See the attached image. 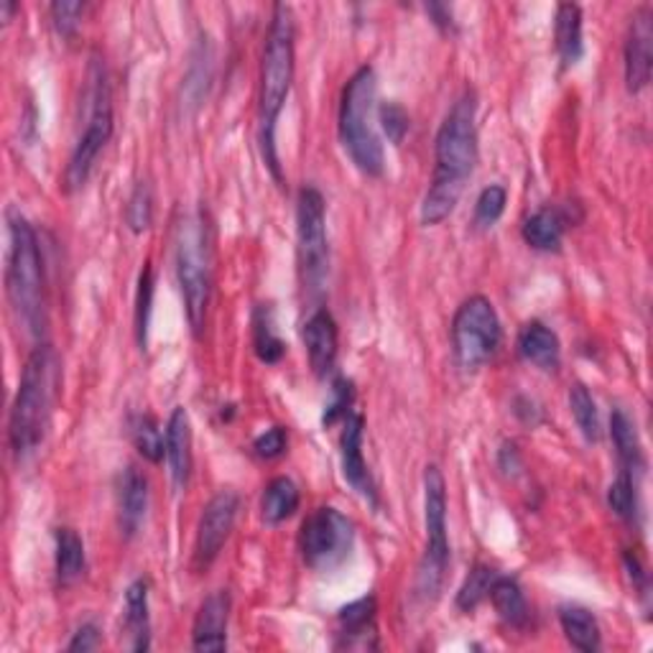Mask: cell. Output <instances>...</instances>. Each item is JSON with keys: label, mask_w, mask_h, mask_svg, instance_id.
I'll return each mask as SVG.
<instances>
[{"label": "cell", "mask_w": 653, "mask_h": 653, "mask_svg": "<svg viewBox=\"0 0 653 653\" xmlns=\"http://www.w3.org/2000/svg\"><path fill=\"white\" fill-rule=\"evenodd\" d=\"M424 524L426 546L416 570V595L424 603L439 597L444 577L449 567V538H447V485L437 465L424 469Z\"/></svg>", "instance_id": "6"}, {"label": "cell", "mask_w": 653, "mask_h": 653, "mask_svg": "<svg viewBox=\"0 0 653 653\" xmlns=\"http://www.w3.org/2000/svg\"><path fill=\"white\" fill-rule=\"evenodd\" d=\"M363 432H365L363 416L347 414L343 437H339V459H343L345 481L350 483L353 491L358 493L363 501H368L370 506H378L376 483H373L370 469L368 465H365V457H363Z\"/></svg>", "instance_id": "14"}, {"label": "cell", "mask_w": 653, "mask_h": 653, "mask_svg": "<svg viewBox=\"0 0 653 653\" xmlns=\"http://www.w3.org/2000/svg\"><path fill=\"white\" fill-rule=\"evenodd\" d=\"M513 412H516V416H518L521 422H524V424H531V426H536L538 419H542V412H538L536 400H531V398H526V396L516 398V408H513Z\"/></svg>", "instance_id": "42"}, {"label": "cell", "mask_w": 653, "mask_h": 653, "mask_svg": "<svg viewBox=\"0 0 653 653\" xmlns=\"http://www.w3.org/2000/svg\"><path fill=\"white\" fill-rule=\"evenodd\" d=\"M376 597H360L345 605L337 615V651H376L378 629H376Z\"/></svg>", "instance_id": "15"}, {"label": "cell", "mask_w": 653, "mask_h": 653, "mask_svg": "<svg viewBox=\"0 0 653 653\" xmlns=\"http://www.w3.org/2000/svg\"><path fill=\"white\" fill-rule=\"evenodd\" d=\"M355 526L353 521L333 506L311 511L299 531V552L309 570L333 572L353 552Z\"/></svg>", "instance_id": "11"}, {"label": "cell", "mask_w": 653, "mask_h": 653, "mask_svg": "<svg viewBox=\"0 0 653 653\" xmlns=\"http://www.w3.org/2000/svg\"><path fill=\"white\" fill-rule=\"evenodd\" d=\"M353 398H355L353 380H347V378H335V380H333V396H329V404H327V408H325V414H321V424H325V426H333L335 422L345 419V416L350 414Z\"/></svg>", "instance_id": "37"}, {"label": "cell", "mask_w": 653, "mask_h": 653, "mask_svg": "<svg viewBox=\"0 0 653 653\" xmlns=\"http://www.w3.org/2000/svg\"><path fill=\"white\" fill-rule=\"evenodd\" d=\"M299 485H296L291 477H274V481L266 485L264 498H260V516H264L268 526H278L284 524L286 518L294 516L296 508H299Z\"/></svg>", "instance_id": "25"}, {"label": "cell", "mask_w": 653, "mask_h": 653, "mask_svg": "<svg viewBox=\"0 0 653 653\" xmlns=\"http://www.w3.org/2000/svg\"><path fill=\"white\" fill-rule=\"evenodd\" d=\"M304 345H307L309 365L319 378H327L335 370L339 353V333L337 321L329 315V309H317L304 325Z\"/></svg>", "instance_id": "17"}, {"label": "cell", "mask_w": 653, "mask_h": 653, "mask_svg": "<svg viewBox=\"0 0 653 653\" xmlns=\"http://www.w3.org/2000/svg\"><path fill=\"white\" fill-rule=\"evenodd\" d=\"M506 205H508L506 189H503L501 185L485 187L475 202V225L477 228L481 230L493 228V225L503 217V212H506Z\"/></svg>", "instance_id": "35"}, {"label": "cell", "mask_w": 653, "mask_h": 653, "mask_svg": "<svg viewBox=\"0 0 653 653\" xmlns=\"http://www.w3.org/2000/svg\"><path fill=\"white\" fill-rule=\"evenodd\" d=\"M503 327L493 301L485 296H469L452 319V350L463 370H477L498 353Z\"/></svg>", "instance_id": "9"}, {"label": "cell", "mask_w": 653, "mask_h": 653, "mask_svg": "<svg viewBox=\"0 0 653 653\" xmlns=\"http://www.w3.org/2000/svg\"><path fill=\"white\" fill-rule=\"evenodd\" d=\"M254 350L258 360L276 365L286 355V343L276 335L274 309L268 304H258L254 311Z\"/></svg>", "instance_id": "29"}, {"label": "cell", "mask_w": 653, "mask_h": 653, "mask_svg": "<svg viewBox=\"0 0 653 653\" xmlns=\"http://www.w3.org/2000/svg\"><path fill=\"white\" fill-rule=\"evenodd\" d=\"M151 304H154V271L151 264H144V271L138 276V291H136V337L141 350H146L148 343V325H151Z\"/></svg>", "instance_id": "34"}, {"label": "cell", "mask_w": 653, "mask_h": 653, "mask_svg": "<svg viewBox=\"0 0 653 653\" xmlns=\"http://www.w3.org/2000/svg\"><path fill=\"white\" fill-rule=\"evenodd\" d=\"M498 580V570H493L491 564H475L473 572L467 574L463 587L457 592V607L459 611H475L483 600L491 595L493 582Z\"/></svg>", "instance_id": "32"}, {"label": "cell", "mask_w": 653, "mask_h": 653, "mask_svg": "<svg viewBox=\"0 0 653 653\" xmlns=\"http://www.w3.org/2000/svg\"><path fill=\"white\" fill-rule=\"evenodd\" d=\"M123 631L130 635L128 649L141 653L151 649V615H148V582L136 580L126 590Z\"/></svg>", "instance_id": "21"}, {"label": "cell", "mask_w": 653, "mask_h": 653, "mask_svg": "<svg viewBox=\"0 0 653 653\" xmlns=\"http://www.w3.org/2000/svg\"><path fill=\"white\" fill-rule=\"evenodd\" d=\"M240 511V495L232 491H220L202 508L195 536V570L205 572L220 556L225 542H228Z\"/></svg>", "instance_id": "12"}, {"label": "cell", "mask_w": 653, "mask_h": 653, "mask_svg": "<svg viewBox=\"0 0 653 653\" xmlns=\"http://www.w3.org/2000/svg\"><path fill=\"white\" fill-rule=\"evenodd\" d=\"M296 243L304 289L319 294L329 274V243L327 205L317 187H304L296 199Z\"/></svg>", "instance_id": "10"}, {"label": "cell", "mask_w": 653, "mask_h": 653, "mask_svg": "<svg viewBox=\"0 0 653 653\" xmlns=\"http://www.w3.org/2000/svg\"><path fill=\"white\" fill-rule=\"evenodd\" d=\"M518 355L534 368L552 373L562 363V343L552 327L544 321H528L518 335Z\"/></svg>", "instance_id": "20"}, {"label": "cell", "mask_w": 653, "mask_h": 653, "mask_svg": "<svg viewBox=\"0 0 653 653\" xmlns=\"http://www.w3.org/2000/svg\"><path fill=\"white\" fill-rule=\"evenodd\" d=\"M607 506L623 521H633L639 513V495H635V475L621 469L613 485L607 487Z\"/></svg>", "instance_id": "33"}, {"label": "cell", "mask_w": 653, "mask_h": 653, "mask_svg": "<svg viewBox=\"0 0 653 653\" xmlns=\"http://www.w3.org/2000/svg\"><path fill=\"white\" fill-rule=\"evenodd\" d=\"M167 459L174 485L187 487L191 475V422L185 406H177L167 424Z\"/></svg>", "instance_id": "19"}, {"label": "cell", "mask_w": 653, "mask_h": 653, "mask_svg": "<svg viewBox=\"0 0 653 653\" xmlns=\"http://www.w3.org/2000/svg\"><path fill=\"white\" fill-rule=\"evenodd\" d=\"M289 447V434H286L284 426H271V429H266L264 434H258L256 442H254V452L258 459H278Z\"/></svg>", "instance_id": "40"}, {"label": "cell", "mask_w": 653, "mask_h": 653, "mask_svg": "<svg viewBox=\"0 0 653 653\" xmlns=\"http://www.w3.org/2000/svg\"><path fill=\"white\" fill-rule=\"evenodd\" d=\"M564 217L560 210L554 207H542L531 217H526L524 228H521V235L534 250H544V254H552V250H560L562 238H564Z\"/></svg>", "instance_id": "24"}, {"label": "cell", "mask_w": 653, "mask_h": 653, "mask_svg": "<svg viewBox=\"0 0 653 653\" xmlns=\"http://www.w3.org/2000/svg\"><path fill=\"white\" fill-rule=\"evenodd\" d=\"M611 437L615 444L617 459H621V469L631 475H639L643 469V449L635 424L623 408H613L611 416Z\"/></svg>", "instance_id": "27"}, {"label": "cell", "mask_w": 653, "mask_h": 653, "mask_svg": "<svg viewBox=\"0 0 653 653\" xmlns=\"http://www.w3.org/2000/svg\"><path fill=\"white\" fill-rule=\"evenodd\" d=\"M560 623L567 641L574 649L595 653L600 651V625L587 607L580 605H564L560 607Z\"/></svg>", "instance_id": "28"}, {"label": "cell", "mask_w": 653, "mask_h": 653, "mask_svg": "<svg viewBox=\"0 0 653 653\" xmlns=\"http://www.w3.org/2000/svg\"><path fill=\"white\" fill-rule=\"evenodd\" d=\"M653 65V11L651 6H641L633 13L625 39V87L639 95L646 90Z\"/></svg>", "instance_id": "13"}, {"label": "cell", "mask_w": 653, "mask_h": 653, "mask_svg": "<svg viewBox=\"0 0 653 653\" xmlns=\"http://www.w3.org/2000/svg\"><path fill=\"white\" fill-rule=\"evenodd\" d=\"M477 98L463 92L444 116L434 141V174L422 202V225H439L455 212L477 164Z\"/></svg>", "instance_id": "1"}, {"label": "cell", "mask_w": 653, "mask_h": 653, "mask_svg": "<svg viewBox=\"0 0 653 653\" xmlns=\"http://www.w3.org/2000/svg\"><path fill=\"white\" fill-rule=\"evenodd\" d=\"M0 11H3V21H11V13L16 11V3H11V0H3V3H0Z\"/></svg>", "instance_id": "44"}, {"label": "cell", "mask_w": 653, "mask_h": 653, "mask_svg": "<svg viewBox=\"0 0 653 653\" xmlns=\"http://www.w3.org/2000/svg\"><path fill=\"white\" fill-rule=\"evenodd\" d=\"M177 281L185 296L187 319L195 337L202 335L210 307L212 271H210V246H207V230L199 217H187L179 225L177 235Z\"/></svg>", "instance_id": "7"}, {"label": "cell", "mask_w": 653, "mask_h": 653, "mask_svg": "<svg viewBox=\"0 0 653 653\" xmlns=\"http://www.w3.org/2000/svg\"><path fill=\"white\" fill-rule=\"evenodd\" d=\"M59 383H62L59 355L49 343H39L23 363L19 390L8 416V447L19 463L37 455L47 439Z\"/></svg>", "instance_id": "2"}, {"label": "cell", "mask_w": 653, "mask_h": 653, "mask_svg": "<svg viewBox=\"0 0 653 653\" xmlns=\"http://www.w3.org/2000/svg\"><path fill=\"white\" fill-rule=\"evenodd\" d=\"M296 26L289 6H274L271 26L266 33L264 62H260V92H258V123H260V151L274 177L281 181V164L276 154V123L291 92L296 67Z\"/></svg>", "instance_id": "4"}, {"label": "cell", "mask_w": 653, "mask_h": 653, "mask_svg": "<svg viewBox=\"0 0 653 653\" xmlns=\"http://www.w3.org/2000/svg\"><path fill=\"white\" fill-rule=\"evenodd\" d=\"M376 98L378 80L370 65H363L347 80L343 98H339V141L355 169L365 177H380L386 169V156H383V144L376 130Z\"/></svg>", "instance_id": "5"}, {"label": "cell", "mask_w": 653, "mask_h": 653, "mask_svg": "<svg viewBox=\"0 0 653 653\" xmlns=\"http://www.w3.org/2000/svg\"><path fill=\"white\" fill-rule=\"evenodd\" d=\"M126 220H128V228L133 232H144V230L151 228L154 195H151V187H148L146 181H138L133 195H130L128 207H126Z\"/></svg>", "instance_id": "36"}, {"label": "cell", "mask_w": 653, "mask_h": 653, "mask_svg": "<svg viewBox=\"0 0 653 653\" xmlns=\"http://www.w3.org/2000/svg\"><path fill=\"white\" fill-rule=\"evenodd\" d=\"M130 439H133L138 455L148 463L159 465L164 455H167V437H164L159 422L148 414H133L130 416Z\"/></svg>", "instance_id": "30"}, {"label": "cell", "mask_w": 653, "mask_h": 653, "mask_svg": "<svg viewBox=\"0 0 653 653\" xmlns=\"http://www.w3.org/2000/svg\"><path fill=\"white\" fill-rule=\"evenodd\" d=\"M230 592L217 590L199 605L195 625H191V649L195 651H225L228 649Z\"/></svg>", "instance_id": "16"}, {"label": "cell", "mask_w": 653, "mask_h": 653, "mask_svg": "<svg viewBox=\"0 0 653 653\" xmlns=\"http://www.w3.org/2000/svg\"><path fill=\"white\" fill-rule=\"evenodd\" d=\"M51 21L57 26V33L65 39H72L80 29V19L85 13V3H69V0H57L51 3Z\"/></svg>", "instance_id": "39"}, {"label": "cell", "mask_w": 653, "mask_h": 653, "mask_svg": "<svg viewBox=\"0 0 653 653\" xmlns=\"http://www.w3.org/2000/svg\"><path fill=\"white\" fill-rule=\"evenodd\" d=\"M426 13L432 16L434 19V23L439 26V29H444V31H449L452 26V13H449V8L447 6H439V3H432V6H426Z\"/></svg>", "instance_id": "43"}, {"label": "cell", "mask_w": 653, "mask_h": 653, "mask_svg": "<svg viewBox=\"0 0 653 653\" xmlns=\"http://www.w3.org/2000/svg\"><path fill=\"white\" fill-rule=\"evenodd\" d=\"M556 51H560L562 67H574L585 55V41H582V8L574 3H562L556 8L554 21Z\"/></svg>", "instance_id": "22"}, {"label": "cell", "mask_w": 653, "mask_h": 653, "mask_svg": "<svg viewBox=\"0 0 653 653\" xmlns=\"http://www.w3.org/2000/svg\"><path fill=\"white\" fill-rule=\"evenodd\" d=\"M378 123L386 130L388 141L394 146L404 144L408 133V112L398 106V102H383L378 108Z\"/></svg>", "instance_id": "38"}, {"label": "cell", "mask_w": 653, "mask_h": 653, "mask_svg": "<svg viewBox=\"0 0 653 653\" xmlns=\"http://www.w3.org/2000/svg\"><path fill=\"white\" fill-rule=\"evenodd\" d=\"M570 408H572L574 422H577V429L582 432V437H585L590 444L600 442L597 404L585 383H574V386L570 388Z\"/></svg>", "instance_id": "31"}, {"label": "cell", "mask_w": 653, "mask_h": 653, "mask_svg": "<svg viewBox=\"0 0 653 653\" xmlns=\"http://www.w3.org/2000/svg\"><path fill=\"white\" fill-rule=\"evenodd\" d=\"M6 294L19 325L26 327L29 337L37 339V345L43 343L49 327V301L39 235L16 210H8Z\"/></svg>", "instance_id": "3"}, {"label": "cell", "mask_w": 653, "mask_h": 653, "mask_svg": "<svg viewBox=\"0 0 653 653\" xmlns=\"http://www.w3.org/2000/svg\"><path fill=\"white\" fill-rule=\"evenodd\" d=\"M487 597H491L501 621L511 625V629H524L528 623V605L524 590H521V585L513 577H503V574H498V580L493 582L491 595Z\"/></svg>", "instance_id": "26"}, {"label": "cell", "mask_w": 653, "mask_h": 653, "mask_svg": "<svg viewBox=\"0 0 653 653\" xmlns=\"http://www.w3.org/2000/svg\"><path fill=\"white\" fill-rule=\"evenodd\" d=\"M148 511V481L141 469L128 465L120 475V491H118V518H120V534L126 538H133L138 528L146 521Z\"/></svg>", "instance_id": "18"}, {"label": "cell", "mask_w": 653, "mask_h": 653, "mask_svg": "<svg viewBox=\"0 0 653 653\" xmlns=\"http://www.w3.org/2000/svg\"><path fill=\"white\" fill-rule=\"evenodd\" d=\"M100 646V631H98V625H92V623H85L80 631L75 633V639L69 641V651H95Z\"/></svg>", "instance_id": "41"}, {"label": "cell", "mask_w": 653, "mask_h": 653, "mask_svg": "<svg viewBox=\"0 0 653 653\" xmlns=\"http://www.w3.org/2000/svg\"><path fill=\"white\" fill-rule=\"evenodd\" d=\"M112 136V100L106 67L95 62L90 67V90H87V123L77 138L65 171V189L77 191L87 185L95 161Z\"/></svg>", "instance_id": "8"}, {"label": "cell", "mask_w": 653, "mask_h": 653, "mask_svg": "<svg viewBox=\"0 0 653 653\" xmlns=\"http://www.w3.org/2000/svg\"><path fill=\"white\" fill-rule=\"evenodd\" d=\"M55 564L57 582L62 587L75 585L85 574V542L75 528H57L55 534Z\"/></svg>", "instance_id": "23"}]
</instances>
